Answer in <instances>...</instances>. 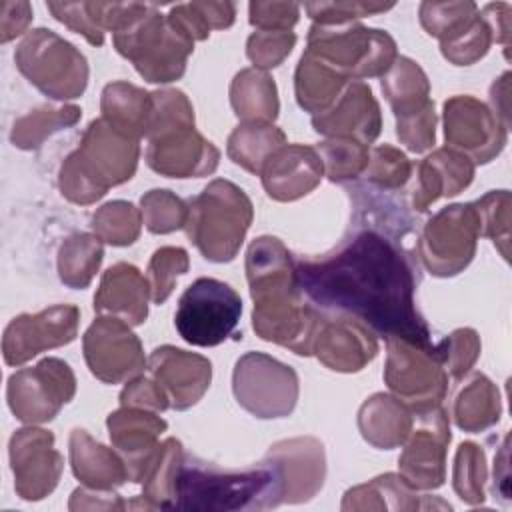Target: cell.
<instances>
[{
	"label": "cell",
	"mask_w": 512,
	"mask_h": 512,
	"mask_svg": "<svg viewBox=\"0 0 512 512\" xmlns=\"http://www.w3.org/2000/svg\"><path fill=\"white\" fill-rule=\"evenodd\" d=\"M352 234L320 258L294 260L300 292L318 308L352 316L374 334L432 344L416 310V258L406 252L410 220L390 200L354 190Z\"/></svg>",
	"instance_id": "6da1fadb"
},
{
	"label": "cell",
	"mask_w": 512,
	"mask_h": 512,
	"mask_svg": "<svg viewBox=\"0 0 512 512\" xmlns=\"http://www.w3.org/2000/svg\"><path fill=\"white\" fill-rule=\"evenodd\" d=\"M246 278L254 300V332L298 356H310L324 316L304 302L288 248L274 236L256 238L246 252Z\"/></svg>",
	"instance_id": "7a4b0ae2"
},
{
	"label": "cell",
	"mask_w": 512,
	"mask_h": 512,
	"mask_svg": "<svg viewBox=\"0 0 512 512\" xmlns=\"http://www.w3.org/2000/svg\"><path fill=\"white\" fill-rule=\"evenodd\" d=\"M282 482L276 466L262 460L258 466L232 472L210 462L184 456L174 508L192 512H236L280 506Z\"/></svg>",
	"instance_id": "3957f363"
},
{
	"label": "cell",
	"mask_w": 512,
	"mask_h": 512,
	"mask_svg": "<svg viewBox=\"0 0 512 512\" xmlns=\"http://www.w3.org/2000/svg\"><path fill=\"white\" fill-rule=\"evenodd\" d=\"M140 140L96 118L82 134L80 146L60 166L58 184L74 204H92L112 186L128 182L138 166Z\"/></svg>",
	"instance_id": "277c9868"
},
{
	"label": "cell",
	"mask_w": 512,
	"mask_h": 512,
	"mask_svg": "<svg viewBox=\"0 0 512 512\" xmlns=\"http://www.w3.org/2000/svg\"><path fill=\"white\" fill-rule=\"evenodd\" d=\"M254 210L242 188L230 180H212L188 200L186 234L210 262H230L252 224Z\"/></svg>",
	"instance_id": "5b68a950"
},
{
	"label": "cell",
	"mask_w": 512,
	"mask_h": 512,
	"mask_svg": "<svg viewBox=\"0 0 512 512\" xmlns=\"http://www.w3.org/2000/svg\"><path fill=\"white\" fill-rule=\"evenodd\" d=\"M114 46L144 80L166 84L182 78L194 38L172 14L162 16L150 6L132 26L114 34Z\"/></svg>",
	"instance_id": "8992f818"
},
{
	"label": "cell",
	"mask_w": 512,
	"mask_h": 512,
	"mask_svg": "<svg viewBox=\"0 0 512 512\" xmlns=\"http://www.w3.org/2000/svg\"><path fill=\"white\" fill-rule=\"evenodd\" d=\"M306 52L348 80L384 76L398 58L396 42L388 32L358 22L314 24Z\"/></svg>",
	"instance_id": "52a82bcc"
},
{
	"label": "cell",
	"mask_w": 512,
	"mask_h": 512,
	"mask_svg": "<svg viewBox=\"0 0 512 512\" xmlns=\"http://www.w3.org/2000/svg\"><path fill=\"white\" fill-rule=\"evenodd\" d=\"M14 62L30 84L54 100H72L86 90L88 62L84 54L52 30H30L16 46Z\"/></svg>",
	"instance_id": "ba28073f"
},
{
	"label": "cell",
	"mask_w": 512,
	"mask_h": 512,
	"mask_svg": "<svg viewBox=\"0 0 512 512\" xmlns=\"http://www.w3.org/2000/svg\"><path fill=\"white\" fill-rule=\"evenodd\" d=\"M242 314L238 292L222 280L198 278L178 300L174 326L192 346H218L236 330Z\"/></svg>",
	"instance_id": "9c48e42d"
},
{
	"label": "cell",
	"mask_w": 512,
	"mask_h": 512,
	"mask_svg": "<svg viewBox=\"0 0 512 512\" xmlns=\"http://www.w3.org/2000/svg\"><path fill=\"white\" fill-rule=\"evenodd\" d=\"M384 382L412 412L440 406L448 390V374L436 344H416L406 338H386Z\"/></svg>",
	"instance_id": "30bf717a"
},
{
	"label": "cell",
	"mask_w": 512,
	"mask_h": 512,
	"mask_svg": "<svg viewBox=\"0 0 512 512\" xmlns=\"http://www.w3.org/2000/svg\"><path fill=\"white\" fill-rule=\"evenodd\" d=\"M236 402L256 418H284L298 400V376L264 352H246L232 374Z\"/></svg>",
	"instance_id": "8fae6325"
},
{
	"label": "cell",
	"mask_w": 512,
	"mask_h": 512,
	"mask_svg": "<svg viewBox=\"0 0 512 512\" xmlns=\"http://www.w3.org/2000/svg\"><path fill=\"white\" fill-rule=\"evenodd\" d=\"M480 236V216L474 204H452L434 214L416 242L418 256L426 270L446 278L462 272Z\"/></svg>",
	"instance_id": "7c38bea8"
},
{
	"label": "cell",
	"mask_w": 512,
	"mask_h": 512,
	"mask_svg": "<svg viewBox=\"0 0 512 512\" xmlns=\"http://www.w3.org/2000/svg\"><path fill=\"white\" fill-rule=\"evenodd\" d=\"M74 392L72 368L60 358H42L36 366L20 368L8 378L6 400L20 422L42 424L54 420Z\"/></svg>",
	"instance_id": "4fadbf2b"
},
{
	"label": "cell",
	"mask_w": 512,
	"mask_h": 512,
	"mask_svg": "<svg viewBox=\"0 0 512 512\" xmlns=\"http://www.w3.org/2000/svg\"><path fill=\"white\" fill-rule=\"evenodd\" d=\"M412 430L398 458L402 480L414 490H432L446 480L448 416L442 406L412 412Z\"/></svg>",
	"instance_id": "5bb4252c"
},
{
	"label": "cell",
	"mask_w": 512,
	"mask_h": 512,
	"mask_svg": "<svg viewBox=\"0 0 512 512\" xmlns=\"http://www.w3.org/2000/svg\"><path fill=\"white\" fill-rule=\"evenodd\" d=\"M82 350L90 372L106 384L132 380L148 364L138 336L116 316H98L82 336Z\"/></svg>",
	"instance_id": "9a60e30c"
},
{
	"label": "cell",
	"mask_w": 512,
	"mask_h": 512,
	"mask_svg": "<svg viewBox=\"0 0 512 512\" xmlns=\"http://www.w3.org/2000/svg\"><path fill=\"white\" fill-rule=\"evenodd\" d=\"M80 310L72 304H56L36 314L12 318L4 330L2 356L8 366H20L36 354L64 346L78 334Z\"/></svg>",
	"instance_id": "2e32d148"
},
{
	"label": "cell",
	"mask_w": 512,
	"mask_h": 512,
	"mask_svg": "<svg viewBox=\"0 0 512 512\" xmlns=\"http://www.w3.org/2000/svg\"><path fill=\"white\" fill-rule=\"evenodd\" d=\"M14 490L22 500H42L58 484L64 458L54 448V434L42 428H20L8 444Z\"/></svg>",
	"instance_id": "e0dca14e"
},
{
	"label": "cell",
	"mask_w": 512,
	"mask_h": 512,
	"mask_svg": "<svg viewBox=\"0 0 512 512\" xmlns=\"http://www.w3.org/2000/svg\"><path fill=\"white\" fill-rule=\"evenodd\" d=\"M444 138L448 148L486 164L504 148L506 126L484 102L472 96H452L444 102Z\"/></svg>",
	"instance_id": "ac0fdd59"
},
{
	"label": "cell",
	"mask_w": 512,
	"mask_h": 512,
	"mask_svg": "<svg viewBox=\"0 0 512 512\" xmlns=\"http://www.w3.org/2000/svg\"><path fill=\"white\" fill-rule=\"evenodd\" d=\"M218 148L208 142L194 126L174 128L148 140V166L168 178H200L216 170Z\"/></svg>",
	"instance_id": "d6986e66"
},
{
	"label": "cell",
	"mask_w": 512,
	"mask_h": 512,
	"mask_svg": "<svg viewBox=\"0 0 512 512\" xmlns=\"http://www.w3.org/2000/svg\"><path fill=\"white\" fill-rule=\"evenodd\" d=\"M270 460L282 482V504L310 500L324 484L326 456L320 440L312 436L276 442L264 456Z\"/></svg>",
	"instance_id": "ffe728a7"
},
{
	"label": "cell",
	"mask_w": 512,
	"mask_h": 512,
	"mask_svg": "<svg viewBox=\"0 0 512 512\" xmlns=\"http://www.w3.org/2000/svg\"><path fill=\"white\" fill-rule=\"evenodd\" d=\"M146 368L164 388L170 408L188 410L210 386L212 364L200 354L180 350L176 346H160L148 356Z\"/></svg>",
	"instance_id": "44dd1931"
},
{
	"label": "cell",
	"mask_w": 512,
	"mask_h": 512,
	"mask_svg": "<svg viewBox=\"0 0 512 512\" xmlns=\"http://www.w3.org/2000/svg\"><path fill=\"white\" fill-rule=\"evenodd\" d=\"M312 126L326 138H352L372 144L382 128L380 106L368 84L352 80L326 112L312 116Z\"/></svg>",
	"instance_id": "7402d4cb"
},
{
	"label": "cell",
	"mask_w": 512,
	"mask_h": 512,
	"mask_svg": "<svg viewBox=\"0 0 512 512\" xmlns=\"http://www.w3.org/2000/svg\"><path fill=\"white\" fill-rule=\"evenodd\" d=\"M112 446L122 454L128 480L142 482L154 454L158 452V438L168 428L166 420L156 416L152 410L122 406L112 412L106 420Z\"/></svg>",
	"instance_id": "603a6c76"
},
{
	"label": "cell",
	"mask_w": 512,
	"mask_h": 512,
	"mask_svg": "<svg viewBox=\"0 0 512 512\" xmlns=\"http://www.w3.org/2000/svg\"><path fill=\"white\" fill-rule=\"evenodd\" d=\"M312 354L330 370L358 372L378 354V342L372 330L352 316H324L312 342Z\"/></svg>",
	"instance_id": "cb8c5ba5"
},
{
	"label": "cell",
	"mask_w": 512,
	"mask_h": 512,
	"mask_svg": "<svg viewBox=\"0 0 512 512\" xmlns=\"http://www.w3.org/2000/svg\"><path fill=\"white\" fill-rule=\"evenodd\" d=\"M324 174V164L316 148L304 144H284L262 166V186L266 194L280 202H292L312 192Z\"/></svg>",
	"instance_id": "d4e9b609"
},
{
	"label": "cell",
	"mask_w": 512,
	"mask_h": 512,
	"mask_svg": "<svg viewBox=\"0 0 512 512\" xmlns=\"http://www.w3.org/2000/svg\"><path fill=\"white\" fill-rule=\"evenodd\" d=\"M150 284L142 272L126 262L110 266L94 296V310L100 316H116L130 326H138L148 316Z\"/></svg>",
	"instance_id": "484cf974"
},
{
	"label": "cell",
	"mask_w": 512,
	"mask_h": 512,
	"mask_svg": "<svg viewBox=\"0 0 512 512\" xmlns=\"http://www.w3.org/2000/svg\"><path fill=\"white\" fill-rule=\"evenodd\" d=\"M474 176V162L452 148H440L416 166V184L412 188V208L424 212L442 196H456Z\"/></svg>",
	"instance_id": "4316f807"
},
{
	"label": "cell",
	"mask_w": 512,
	"mask_h": 512,
	"mask_svg": "<svg viewBox=\"0 0 512 512\" xmlns=\"http://www.w3.org/2000/svg\"><path fill=\"white\" fill-rule=\"evenodd\" d=\"M70 466L74 476L88 488L112 490L128 480V468L112 448L96 442L86 430L70 434Z\"/></svg>",
	"instance_id": "83f0119b"
},
{
	"label": "cell",
	"mask_w": 512,
	"mask_h": 512,
	"mask_svg": "<svg viewBox=\"0 0 512 512\" xmlns=\"http://www.w3.org/2000/svg\"><path fill=\"white\" fill-rule=\"evenodd\" d=\"M412 420V410L402 400L382 392L370 396L358 412L362 438L382 450L404 444L412 430Z\"/></svg>",
	"instance_id": "f1b7e54d"
},
{
	"label": "cell",
	"mask_w": 512,
	"mask_h": 512,
	"mask_svg": "<svg viewBox=\"0 0 512 512\" xmlns=\"http://www.w3.org/2000/svg\"><path fill=\"white\" fill-rule=\"evenodd\" d=\"M348 82L352 80L342 76L332 66L324 64L322 60L314 58L312 54L304 52L294 74L296 100L306 112L314 116L322 114L338 100Z\"/></svg>",
	"instance_id": "f546056e"
},
{
	"label": "cell",
	"mask_w": 512,
	"mask_h": 512,
	"mask_svg": "<svg viewBox=\"0 0 512 512\" xmlns=\"http://www.w3.org/2000/svg\"><path fill=\"white\" fill-rule=\"evenodd\" d=\"M234 114L242 122H274L278 116V92L266 70H240L230 86Z\"/></svg>",
	"instance_id": "4dcf8cb0"
},
{
	"label": "cell",
	"mask_w": 512,
	"mask_h": 512,
	"mask_svg": "<svg viewBox=\"0 0 512 512\" xmlns=\"http://www.w3.org/2000/svg\"><path fill=\"white\" fill-rule=\"evenodd\" d=\"M102 118H106L116 128L136 136L138 140L146 136L152 94L128 84V82H110L102 90L100 98Z\"/></svg>",
	"instance_id": "1f68e13d"
},
{
	"label": "cell",
	"mask_w": 512,
	"mask_h": 512,
	"mask_svg": "<svg viewBox=\"0 0 512 512\" xmlns=\"http://www.w3.org/2000/svg\"><path fill=\"white\" fill-rule=\"evenodd\" d=\"M422 496L400 474H384L344 494L342 510H418L426 508Z\"/></svg>",
	"instance_id": "d6a6232c"
},
{
	"label": "cell",
	"mask_w": 512,
	"mask_h": 512,
	"mask_svg": "<svg viewBox=\"0 0 512 512\" xmlns=\"http://www.w3.org/2000/svg\"><path fill=\"white\" fill-rule=\"evenodd\" d=\"M452 416L458 428L466 432H482L500 418V398L494 384L474 372L454 396Z\"/></svg>",
	"instance_id": "836d02e7"
},
{
	"label": "cell",
	"mask_w": 512,
	"mask_h": 512,
	"mask_svg": "<svg viewBox=\"0 0 512 512\" xmlns=\"http://www.w3.org/2000/svg\"><path fill=\"white\" fill-rule=\"evenodd\" d=\"M382 92L396 118L414 114L432 102L428 98L430 82L424 70L406 56H398L390 70L382 76Z\"/></svg>",
	"instance_id": "e575fe53"
},
{
	"label": "cell",
	"mask_w": 512,
	"mask_h": 512,
	"mask_svg": "<svg viewBox=\"0 0 512 512\" xmlns=\"http://www.w3.org/2000/svg\"><path fill=\"white\" fill-rule=\"evenodd\" d=\"M284 144V132L272 122H242L228 136L226 152L234 164L260 176L264 162Z\"/></svg>",
	"instance_id": "d590c367"
},
{
	"label": "cell",
	"mask_w": 512,
	"mask_h": 512,
	"mask_svg": "<svg viewBox=\"0 0 512 512\" xmlns=\"http://www.w3.org/2000/svg\"><path fill=\"white\" fill-rule=\"evenodd\" d=\"M104 258L102 240L96 234L76 232L58 250V276L68 288H86Z\"/></svg>",
	"instance_id": "8d00e7d4"
},
{
	"label": "cell",
	"mask_w": 512,
	"mask_h": 512,
	"mask_svg": "<svg viewBox=\"0 0 512 512\" xmlns=\"http://www.w3.org/2000/svg\"><path fill=\"white\" fill-rule=\"evenodd\" d=\"M182 460H184V450L180 440L166 438L158 446V452L154 454L142 478V484H144L142 498L152 508H174L176 480H178Z\"/></svg>",
	"instance_id": "74e56055"
},
{
	"label": "cell",
	"mask_w": 512,
	"mask_h": 512,
	"mask_svg": "<svg viewBox=\"0 0 512 512\" xmlns=\"http://www.w3.org/2000/svg\"><path fill=\"white\" fill-rule=\"evenodd\" d=\"M82 116V110L74 104L64 106H38L20 116L10 132V140L16 148L34 150L44 144L54 132L74 126Z\"/></svg>",
	"instance_id": "f35d334b"
},
{
	"label": "cell",
	"mask_w": 512,
	"mask_h": 512,
	"mask_svg": "<svg viewBox=\"0 0 512 512\" xmlns=\"http://www.w3.org/2000/svg\"><path fill=\"white\" fill-rule=\"evenodd\" d=\"M316 152L322 158L328 180L338 184L356 180L360 174H364L370 160L368 144L352 138H326L316 146Z\"/></svg>",
	"instance_id": "ab89813d"
},
{
	"label": "cell",
	"mask_w": 512,
	"mask_h": 512,
	"mask_svg": "<svg viewBox=\"0 0 512 512\" xmlns=\"http://www.w3.org/2000/svg\"><path fill=\"white\" fill-rule=\"evenodd\" d=\"M142 226V212L124 200H114L98 208L92 216L94 234L112 246H130L136 242Z\"/></svg>",
	"instance_id": "60d3db41"
},
{
	"label": "cell",
	"mask_w": 512,
	"mask_h": 512,
	"mask_svg": "<svg viewBox=\"0 0 512 512\" xmlns=\"http://www.w3.org/2000/svg\"><path fill=\"white\" fill-rule=\"evenodd\" d=\"M486 482V460L480 446L462 442L456 450L452 484L462 502L482 504Z\"/></svg>",
	"instance_id": "b9f144b4"
},
{
	"label": "cell",
	"mask_w": 512,
	"mask_h": 512,
	"mask_svg": "<svg viewBox=\"0 0 512 512\" xmlns=\"http://www.w3.org/2000/svg\"><path fill=\"white\" fill-rule=\"evenodd\" d=\"M492 38L494 34L488 22L476 14L462 30L440 42V52L456 66H470L488 52Z\"/></svg>",
	"instance_id": "7bdbcfd3"
},
{
	"label": "cell",
	"mask_w": 512,
	"mask_h": 512,
	"mask_svg": "<svg viewBox=\"0 0 512 512\" xmlns=\"http://www.w3.org/2000/svg\"><path fill=\"white\" fill-rule=\"evenodd\" d=\"M142 222L152 234H168L186 226L188 204L170 190H150L140 200Z\"/></svg>",
	"instance_id": "ee69618b"
},
{
	"label": "cell",
	"mask_w": 512,
	"mask_h": 512,
	"mask_svg": "<svg viewBox=\"0 0 512 512\" xmlns=\"http://www.w3.org/2000/svg\"><path fill=\"white\" fill-rule=\"evenodd\" d=\"M410 174L412 164L406 154L388 144L378 146L370 152V160L364 170L366 184L384 192L400 190L410 180Z\"/></svg>",
	"instance_id": "f6af8a7d"
},
{
	"label": "cell",
	"mask_w": 512,
	"mask_h": 512,
	"mask_svg": "<svg viewBox=\"0 0 512 512\" xmlns=\"http://www.w3.org/2000/svg\"><path fill=\"white\" fill-rule=\"evenodd\" d=\"M152 94V108L146 128V140L184 126H194V110L190 100L180 90H158Z\"/></svg>",
	"instance_id": "bcb514c9"
},
{
	"label": "cell",
	"mask_w": 512,
	"mask_h": 512,
	"mask_svg": "<svg viewBox=\"0 0 512 512\" xmlns=\"http://www.w3.org/2000/svg\"><path fill=\"white\" fill-rule=\"evenodd\" d=\"M190 266L188 252L178 246H162L158 248L148 264V284L150 298L154 304H164L174 290L176 276L186 274Z\"/></svg>",
	"instance_id": "7dc6e473"
},
{
	"label": "cell",
	"mask_w": 512,
	"mask_h": 512,
	"mask_svg": "<svg viewBox=\"0 0 512 512\" xmlns=\"http://www.w3.org/2000/svg\"><path fill=\"white\" fill-rule=\"evenodd\" d=\"M478 6L474 2H422L420 24L440 42L462 30L474 16Z\"/></svg>",
	"instance_id": "c3c4849f"
},
{
	"label": "cell",
	"mask_w": 512,
	"mask_h": 512,
	"mask_svg": "<svg viewBox=\"0 0 512 512\" xmlns=\"http://www.w3.org/2000/svg\"><path fill=\"white\" fill-rule=\"evenodd\" d=\"M436 352L448 378L460 380L480 354L478 334L470 328H458L436 344Z\"/></svg>",
	"instance_id": "681fc988"
},
{
	"label": "cell",
	"mask_w": 512,
	"mask_h": 512,
	"mask_svg": "<svg viewBox=\"0 0 512 512\" xmlns=\"http://www.w3.org/2000/svg\"><path fill=\"white\" fill-rule=\"evenodd\" d=\"M296 34L292 30H258L248 38L246 54L254 66L268 70L278 66L294 48Z\"/></svg>",
	"instance_id": "f907efd6"
},
{
	"label": "cell",
	"mask_w": 512,
	"mask_h": 512,
	"mask_svg": "<svg viewBox=\"0 0 512 512\" xmlns=\"http://www.w3.org/2000/svg\"><path fill=\"white\" fill-rule=\"evenodd\" d=\"M508 204H510V196L506 190L488 192L478 202H474L480 216V234L492 238V242L498 244V248H500V242H504L502 246L506 252H508L506 244L510 238Z\"/></svg>",
	"instance_id": "816d5d0a"
},
{
	"label": "cell",
	"mask_w": 512,
	"mask_h": 512,
	"mask_svg": "<svg viewBox=\"0 0 512 512\" xmlns=\"http://www.w3.org/2000/svg\"><path fill=\"white\" fill-rule=\"evenodd\" d=\"M396 134L400 142L412 152H426L432 148L436 138V112L434 102L424 106L422 110L396 118Z\"/></svg>",
	"instance_id": "f5cc1de1"
},
{
	"label": "cell",
	"mask_w": 512,
	"mask_h": 512,
	"mask_svg": "<svg viewBox=\"0 0 512 512\" xmlns=\"http://www.w3.org/2000/svg\"><path fill=\"white\" fill-rule=\"evenodd\" d=\"M394 4H366V2H308L304 4L316 24H346L354 18L372 16L390 10Z\"/></svg>",
	"instance_id": "db71d44e"
},
{
	"label": "cell",
	"mask_w": 512,
	"mask_h": 512,
	"mask_svg": "<svg viewBox=\"0 0 512 512\" xmlns=\"http://www.w3.org/2000/svg\"><path fill=\"white\" fill-rule=\"evenodd\" d=\"M46 8L52 12V16L58 22L82 34L90 44L94 46L104 44V32L94 24L86 2H48Z\"/></svg>",
	"instance_id": "11a10c76"
},
{
	"label": "cell",
	"mask_w": 512,
	"mask_h": 512,
	"mask_svg": "<svg viewBox=\"0 0 512 512\" xmlns=\"http://www.w3.org/2000/svg\"><path fill=\"white\" fill-rule=\"evenodd\" d=\"M120 404L144 408V410H152V412H162L170 406V400H168V394L164 392V388L154 378L136 376L124 386V390L120 394Z\"/></svg>",
	"instance_id": "9f6ffc18"
},
{
	"label": "cell",
	"mask_w": 512,
	"mask_h": 512,
	"mask_svg": "<svg viewBox=\"0 0 512 512\" xmlns=\"http://www.w3.org/2000/svg\"><path fill=\"white\" fill-rule=\"evenodd\" d=\"M300 16L292 2H250V24L258 30H290Z\"/></svg>",
	"instance_id": "6f0895ef"
},
{
	"label": "cell",
	"mask_w": 512,
	"mask_h": 512,
	"mask_svg": "<svg viewBox=\"0 0 512 512\" xmlns=\"http://www.w3.org/2000/svg\"><path fill=\"white\" fill-rule=\"evenodd\" d=\"M0 42L6 44L12 38L20 36L30 20H32V8L28 2H0Z\"/></svg>",
	"instance_id": "680465c9"
},
{
	"label": "cell",
	"mask_w": 512,
	"mask_h": 512,
	"mask_svg": "<svg viewBox=\"0 0 512 512\" xmlns=\"http://www.w3.org/2000/svg\"><path fill=\"white\" fill-rule=\"evenodd\" d=\"M70 510H124L128 508L126 502H122L116 494L110 490H88L86 488H76L70 496L68 502Z\"/></svg>",
	"instance_id": "91938a15"
}]
</instances>
